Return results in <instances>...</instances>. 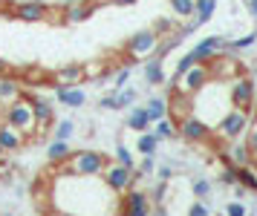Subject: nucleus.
I'll use <instances>...</instances> for the list:
<instances>
[{"mask_svg": "<svg viewBox=\"0 0 257 216\" xmlns=\"http://www.w3.org/2000/svg\"><path fill=\"white\" fill-rule=\"evenodd\" d=\"M107 156L104 153H95V150H75L70 153V159L58 164L61 173L64 176H70V179H98L107 167Z\"/></svg>", "mask_w": 257, "mask_h": 216, "instance_id": "nucleus-1", "label": "nucleus"}, {"mask_svg": "<svg viewBox=\"0 0 257 216\" xmlns=\"http://www.w3.org/2000/svg\"><path fill=\"white\" fill-rule=\"evenodd\" d=\"M6 124H12L24 138L38 136L35 107H32V98H29V95H21V98H15V101L6 107Z\"/></svg>", "mask_w": 257, "mask_h": 216, "instance_id": "nucleus-2", "label": "nucleus"}, {"mask_svg": "<svg viewBox=\"0 0 257 216\" xmlns=\"http://www.w3.org/2000/svg\"><path fill=\"white\" fill-rule=\"evenodd\" d=\"M101 182H104V187L110 190V193H124V190H130L133 184L139 182L142 176L133 167H124V164H118V161H107V167H104V173L98 176Z\"/></svg>", "mask_w": 257, "mask_h": 216, "instance_id": "nucleus-3", "label": "nucleus"}, {"mask_svg": "<svg viewBox=\"0 0 257 216\" xmlns=\"http://www.w3.org/2000/svg\"><path fill=\"white\" fill-rule=\"evenodd\" d=\"M251 121V110H240V107H231L228 113L222 115L220 121H217V136L222 141H237V138L245 136V127Z\"/></svg>", "mask_w": 257, "mask_h": 216, "instance_id": "nucleus-4", "label": "nucleus"}, {"mask_svg": "<svg viewBox=\"0 0 257 216\" xmlns=\"http://www.w3.org/2000/svg\"><path fill=\"white\" fill-rule=\"evenodd\" d=\"M156 49H159V32L142 29L124 44V55H127V64H133V61H148L151 55H156Z\"/></svg>", "mask_w": 257, "mask_h": 216, "instance_id": "nucleus-5", "label": "nucleus"}, {"mask_svg": "<svg viewBox=\"0 0 257 216\" xmlns=\"http://www.w3.org/2000/svg\"><path fill=\"white\" fill-rule=\"evenodd\" d=\"M211 81V69L208 64H194L191 69H185L179 78H176V87H171V90L176 92H185V95H197L205 84Z\"/></svg>", "mask_w": 257, "mask_h": 216, "instance_id": "nucleus-6", "label": "nucleus"}, {"mask_svg": "<svg viewBox=\"0 0 257 216\" xmlns=\"http://www.w3.org/2000/svg\"><path fill=\"white\" fill-rule=\"evenodd\" d=\"M176 133L185 138V141H191V144H202V141H208V138L214 136L211 124H205V121L194 113H188L185 118L176 121Z\"/></svg>", "mask_w": 257, "mask_h": 216, "instance_id": "nucleus-7", "label": "nucleus"}, {"mask_svg": "<svg viewBox=\"0 0 257 216\" xmlns=\"http://www.w3.org/2000/svg\"><path fill=\"white\" fill-rule=\"evenodd\" d=\"M228 98H231V107H240V110H254V81L248 75H237L228 84Z\"/></svg>", "mask_w": 257, "mask_h": 216, "instance_id": "nucleus-8", "label": "nucleus"}, {"mask_svg": "<svg viewBox=\"0 0 257 216\" xmlns=\"http://www.w3.org/2000/svg\"><path fill=\"white\" fill-rule=\"evenodd\" d=\"M151 196L145 193V190H136V187H130L121 193V210L118 216H151Z\"/></svg>", "mask_w": 257, "mask_h": 216, "instance_id": "nucleus-9", "label": "nucleus"}, {"mask_svg": "<svg viewBox=\"0 0 257 216\" xmlns=\"http://www.w3.org/2000/svg\"><path fill=\"white\" fill-rule=\"evenodd\" d=\"M49 6L44 0H21V3H15L12 9V18L24 23H38V21H49Z\"/></svg>", "mask_w": 257, "mask_h": 216, "instance_id": "nucleus-10", "label": "nucleus"}, {"mask_svg": "<svg viewBox=\"0 0 257 216\" xmlns=\"http://www.w3.org/2000/svg\"><path fill=\"white\" fill-rule=\"evenodd\" d=\"M208 69H211V81H214V78H217V81H231V78L240 75V61L220 52V55H214L208 61Z\"/></svg>", "mask_w": 257, "mask_h": 216, "instance_id": "nucleus-11", "label": "nucleus"}, {"mask_svg": "<svg viewBox=\"0 0 257 216\" xmlns=\"http://www.w3.org/2000/svg\"><path fill=\"white\" fill-rule=\"evenodd\" d=\"M220 52H225V38H222V35L202 38V41L191 49V55H194V61H197V64H208L211 58L220 55Z\"/></svg>", "mask_w": 257, "mask_h": 216, "instance_id": "nucleus-12", "label": "nucleus"}, {"mask_svg": "<svg viewBox=\"0 0 257 216\" xmlns=\"http://www.w3.org/2000/svg\"><path fill=\"white\" fill-rule=\"evenodd\" d=\"M84 81V64H67L52 75V87H81Z\"/></svg>", "mask_w": 257, "mask_h": 216, "instance_id": "nucleus-13", "label": "nucleus"}, {"mask_svg": "<svg viewBox=\"0 0 257 216\" xmlns=\"http://www.w3.org/2000/svg\"><path fill=\"white\" fill-rule=\"evenodd\" d=\"M95 12L93 0H75L70 6H64V23H81Z\"/></svg>", "mask_w": 257, "mask_h": 216, "instance_id": "nucleus-14", "label": "nucleus"}, {"mask_svg": "<svg viewBox=\"0 0 257 216\" xmlns=\"http://www.w3.org/2000/svg\"><path fill=\"white\" fill-rule=\"evenodd\" d=\"M55 98H58L64 107L78 110V107L87 104V92H84V87H55Z\"/></svg>", "mask_w": 257, "mask_h": 216, "instance_id": "nucleus-15", "label": "nucleus"}, {"mask_svg": "<svg viewBox=\"0 0 257 216\" xmlns=\"http://www.w3.org/2000/svg\"><path fill=\"white\" fill-rule=\"evenodd\" d=\"M222 161L225 164H234V167H243V164H251V153L245 147V141H231V147L222 153Z\"/></svg>", "mask_w": 257, "mask_h": 216, "instance_id": "nucleus-16", "label": "nucleus"}, {"mask_svg": "<svg viewBox=\"0 0 257 216\" xmlns=\"http://www.w3.org/2000/svg\"><path fill=\"white\" fill-rule=\"evenodd\" d=\"M32 107H35L38 133H47V127L52 124V118H55V107H52L47 98H32Z\"/></svg>", "mask_w": 257, "mask_h": 216, "instance_id": "nucleus-17", "label": "nucleus"}, {"mask_svg": "<svg viewBox=\"0 0 257 216\" xmlns=\"http://www.w3.org/2000/svg\"><path fill=\"white\" fill-rule=\"evenodd\" d=\"M168 75H165V64L159 55H151L148 58V64H145V84H151V87H159L165 84Z\"/></svg>", "mask_w": 257, "mask_h": 216, "instance_id": "nucleus-18", "label": "nucleus"}, {"mask_svg": "<svg viewBox=\"0 0 257 216\" xmlns=\"http://www.w3.org/2000/svg\"><path fill=\"white\" fill-rule=\"evenodd\" d=\"M24 144V136L12 124H0V153H15Z\"/></svg>", "mask_w": 257, "mask_h": 216, "instance_id": "nucleus-19", "label": "nucleus"}, {"mask_svg": "<svg viewBox=\"0 0 257 216\" xmlns=\"http://www.w3.org/2000/svg\"><path fill=\"white\" fill-rule=\"evenodd\" d=\"M24 92H21V81L15 78V75H0V104H12L15 98H21Z\"/></svg>", "mask_w": 257, "mask_h": 216, "instance_id": "nucleus-20", "label": "nucleus"}, {"mask_svg": "<svg viewBox=\"0 0 257 216\" xmlns=\"http://www.w3.org/2000/svg\"><path fill=\"white\" fill-rule=\"evenodd\" d=\"M70 141H58V138H52L47 144V159L52 161V164H64V161L70 159Z\"/></svg>", "mask_w": 257, "mask_h": 216, "instance_id": "nucleus-21", "label": "nucleus"}, {"mask_svg": "<svg viewBox=\"0 0 257 216\" xmlns=\"http://www.w3.org/2000/svg\"><path fill=\"white\" fill-rule=\"evenodd\" d=\"M153 136L159 138V141H165V138H176L179 133H176V118H171V115H165V118H159V121H153Z\"/></svg>", "mask_w": 257, "mask_h": 216, "instance_id": "nucleus-22", "label": "nucleus"}, {"mask_svg": "<svg viewBox=\"0 0 257 216\" xmlns=\"http://www.w3.org/2000/svg\"><path fill=\"white\" fill-rule=\"evenodd\" d=\"M127 127L133 133H145V130H151V118H148V110L145 107H133L127 115Z\"/></svg>", "mask_w": 257, "mask_h": 216, "instance_id": "nucleus-23", "label": "nucleus"}, {"mask_svg": "<svg viewBox=\"0 0 257 216\" xmlns=\"http://www.w3.org/2000/svg\"><path fill=\"white\" fill-rule=\"evenodd\" d=\"M136 153L142 156H156V150H159V138L153 136L151 130H145V133H136Z\"/></svg>", "mask_w": 257, "mask_h": 216, "instance_id": "nucleus-24", "label": "nucleus"}, {"mask_svg": "<svg viewBox=\"0 0 257 216\" xmlns=\"http://www.w3.org/2000/svg\"><path fill=\"white\" fill-rule=\"evenodd\" d=\"M237 184H243L245 190L257 193V167H251V164L237 167Z\"/></svg>", "mask_w": 257, "mask_h": 216, "instance_id": "nucleus-25", "label": "nucleus"}, {"mask_svg": "<svg viewBox=\"0 0 257 216\" xmlns=\"http://www.w3.org/2000/svg\"><path fill=\"white\" fill-rule=\"evenodd\" d=\"M245 147H248V153H251V161L257 164V110H251V121H248V127H245Z\"/></svg>", "mask_w": 257, "mask_h": 216, "instance_id": "nucleus-26", "label": "nucleus"}, {"mask_svg": "<svg viewBox=\"0 0 257 216\" xmlns=\"http://www.w3.org/2000/svg\"><path fill=\"white\" fill-rule=\"evenodd\" d=\"M145 110H148V118H151V124H153V121H159V118L168 115V98H151Z\"/></svg>", "mask_w": 257, "mask_h": 216, "instance_id": "nucleus-27", "label": "nucleus"}, {"mask_svg": "<svg viewBox=\"0 0 257 216\" xmlns=\"http://www.w3.org/2000/svg\"><path fill=\"white\" fill-rule=\"evenodd\" d=\"M257 41V32H248L243 38H234V41H225V49L228 52H240V49H248V46H254Z\"/></svg>", "mask_w": 257, "mask_h": 216, "instance_id": "nucleus-28", "label": "nucleus"}, {"mask_svg": "<svg viewBox=\"0 0 257 216\" xmlns=\"http://www.w3.org/2000/svg\"><path fill=\"white\" fill-rule=\"evenodd\" d=\"M171 12H174L176 18L188 21L194 15V0H171Z\"/></svg>", "mask_w": 257, "mask_h": 216, "instance_id": "nucleus-29", "label": "nucleus"}, {"mask_svg": "<svg viewBox=\"0 0 257 216\" xmlns=\"http://www.w3.org/2000/svg\"><path fill=\"white\" fill-rule=\"evenodd\" d=\"M72 133H75V124H72L70 118H64V121H58V124H55V130H52V138H58V141H70Z\"/></svg>", "mask_w": 257, "mask_h": 216, "instance_id": "nucleus-30", "label": "nucleus"}, {"mask_svg": "<svg viewBox=\"0 0 257 216\" xmlns=\"http://www.w3.org/2000/svg\"><path fill=\"white\" fill-rule=\"evenodd\" d=\"M133 101H136V90H130V87H124V90H116V110L133 107Z\"/></svg>", "mask_w": 257, "mask_h": 216, "instance_id": "nucleus-31", "label": "nucleus"}, {"mask_svg": "<svg viewBox=\"0 0 257 216\" xmlns=\"http://www.w3.org/2000/svg\"><path fill=\"white\" fill-rule=\"evenodd\" d=\"M116 161L118 164H124V167H133V170H136V161H133V153H130L127 144H118L116 147Z\"/></svg>", "mask_w": 257, "mask_h": 216, "instance_id": "nucleus-32", "label": "nucleus"}, {"mask_svg": "<svg viewBox=\"0 0 257 216\" xmlns=\"http://www.w3.org/2000/svg\"><path fill=\"white\" fill-rule=\"evenodd\" d=\"M127 81H130V64H124V67L116 69V75H113V87H116V90H124Z\"/></svg>", "mask_w": 257, "mask_h": 216, "instance_id": "nucleus-33", "label": "nucleus"}, {"mask_svg": "<svg viewBox=\"0 0 257 216\" xmlns=\"http://www.w3.org/2000/svg\"><path fill=\"white\" fill-rule=\"evenodd\" d=\"M222 216H248V207H245L243 199H234V202L225 205V213H222Z\"/></svg>", "mask_w": 257, "mask_h": 216, "instance_id": "nucleus-34", "label": "nucleus"}, {"mask_svg": "<svg viewBox=\"0 0 257 216\" xmlns=\"http://www.w3.org/2000/svg\"><path fill=\"white\" fill-rule=\"evenodd\" d=\"M104 64H84V78H104Z\"/></svg>", "mask_w": 257, "mask_h": 216, "instance_id": "nucleus-35", "label": "nucleus"}, {"mask_svg": "<svg viewBox=\"0 0 257 216\" xmlns=\"http://www.w3.org/2000/svg\"><path fill=\"white\" fill-rule=\"evenodd\" d=\"M24 78H26V84H32V87H38V84H44V81H47V75H44V72H41V69H26L24 72Z\"/></svg>", "mask_w": 257, "mask_h": 216, "instance_id": "nucleus-36", "label": "nucleus"}, {"mask_svg": "<svg viewBox=\"0 0 257 216\" xmlns=\"http://www.w3.org/2000/svg\"><path fill=\"white\" fill-rule=\"evenodd\" d=\"M208 193H211V182L208 179H197V182H194V196H197V199H205Z\"/></svg>", "mask_w": 257, "mask_h": 216, "instance_id": "nucleus-37", "label": "nucleus"}, {"mask_svg": "<svg viewBox=\"0 0 257 216\" xmlns=\"http://www.w3.org/2000/svg\"><path fill=\"white\" fill-rule=\"evenodd\" d=\"M188 216H211V207L202 202V199H197L194 205L188 207Z\"/></svg>", "mask_w": 257, "mask_h": 216, "instance_id": "nucleus-38", "label": "nucleus"}, {"mask_svg": "<svg viewBox=\"0 0 257 216\" xmlns=\"http://www.w3.org/2000/svg\"><path fill=\"white\" fill-rule=\"evenodd\" d=\"M194 64H197V61H194V55H191V52H188V55H182V58H179V64H176V78H179L185 69H191Z\"/></svg>", "mask_w": 257, "mask_h": 216, "instance_id": "nucleus-39", "label": "nucleus"}, {"mask_svg": "<svg viewBox=\"0 0 257 216\" xmlns=\"http://www.w3.org/2000/svg\"><path fill=\"white\" fill-rule=\"evenodd\" d=\"M139 176H151V173H156V164H153V156H145L142 159V164H139Z\"/></svg>", "mask_w": 257, "mask_h": 216, "instance_id": "nucleus-40", "label": "nucleus"}, {"mask_svg": "<svg viewBox=\"0 0 257 216\" xmlns=\"http://www.w3.org/2000/svg\"><path fill=\"white\" fill-rule=\"evenodd\" d=\"M98 107H101V110H116V92H113V95H104V98L98 101Z\"/></svg>", "mask_w": 257, "mask_h": 216, "instance_id": "nucleus-41", "label": "nucleus"}, {"mask_svg": "<svg viewBox=\"0 0 257 216\" xmlns=\"http://www.w3.org/2000/svg\"><path fill=\"white\" fill-rule=\"evenodd\" d=\"M156 176H159V182H171L174 170H171V167H159V170H156Z\"/></svg>", "mask_w": 257, "mask_h": 216, "instance_id": "nucleus-42", "label": "nucleus"}, {"mask_svg": "<svg viewBox=\"0 0 257 216\" xmlns=\"http://www.w3.org/2000/svg\"><path fill=\"white\" fill-rule=\"evenodd\" d=\"M47 216H75V213H70V210H61V207H52V210H47Z\"/></svg>", "mask_w": 257, "mask_h": 216, "instance_id": "nucleus-43", "label": "nucleus"}, {"mask_svg": "<svg viewBox=\"0 0 257 216\" xmlns=\"http://www.w3.org/2000/svg\"><path fill=\"white\" fill-rule=\"evenodd\" d=\"M151 216H168V210H165V205H156L151 210Z\"/></svg>", "mask_w": 257, "mask_h": 216, "instance_id": "nucleus-44", "label": "nucleus"}, {"mask_svg": "<svg viewBox=\"0 0 257 216\" xmlns=\"http://www.w3.org/2000/svg\"><path fill=\"white\" fill-rule=\"evenodd\" d=\"M245 3H248V12L254 15V21H257V0H245Z\"/></svg>", "mask_w": 257, "mask_h": 216, "instance_id": "nucleus-45", "label": "nucleus"}, {"mask_svg": "<svg viewBox=\"0 0 257 216\" xmlns=\"http://www.w3.org/2000/svg\"><path fill=\"white\" fill-rule=\"evenodd\" d=\"M110 3H113V6H133L136 0H110Z\"/></svg>", "mask_w": 257, "mask_h": 216, "instance_id": "nucleus-46", "label": "nucleus"}, {"mask_svg": "<svg viewBox=\"0 0 257 216\" xmlns=\"http://www.w3.org/2000/svg\"><path fill=\"white\" fill-rule=\"evenodd\" d=\"M6 72H9V64H6V61L0 58V75H6Z\"/></svg>", "mask_w": 257, "mask_h": 216, "instance_id": "nucleus-47", "label": "nucleus"}, {"mask_svg": "<svg viewBox=\"0 0 257 216\" xmlns=\"http://www.w3.org/2000/svg\"><path fill=\"white\" fill-rule=\"evenodd\" d=\"M61 3H64V6H70V3H75V0H61Z\"/></svg>", "mask_w": 257, "mask_h": 216, "instance_id": "nucleus-48", "label": "nucleus"}, {"mask_svg": "<svg viewBox=\"0 0 257 216\" xmlns=\"http://www.w3.org/2000/svg\"><path fill=\"white\" fill-rule=\"evenodd\" d=\"M254 110H257V87H254Z\"/></svg>", "mask_w": 257, "mask_h": 216, "instance_id": "nucleus-49", "label": "nucleus"}, {"mask_svg": "<svg viewBox=\"0 0 257 216\" xmlns=\"http://www.w3.org/2000/svg\"><path fill=\"white\" fill-rule=\"evenodd\" d=\"M3 3H6V0H0V6H3Z\"/></svg>", "mask_w": 257, "mask_h": 216, "instance_id": "nucleus-50", "label": "nucleus"}]
</instances>
